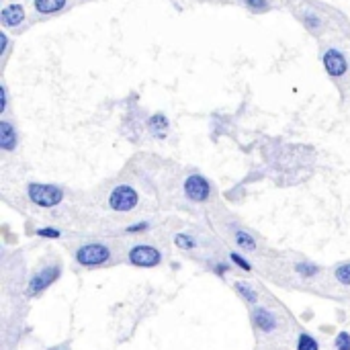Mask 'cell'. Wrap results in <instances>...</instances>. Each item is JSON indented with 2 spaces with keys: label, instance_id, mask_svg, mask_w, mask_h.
<instances>
[{
  "label": "cell",
  "instance_id": "12",
  "mask_svg": "<svg viewBox=\"0 0 350 350\" xmlns=\"http://www.w3.org/2000/svg\"><path fill=\"white\" fill-rule=\"evenodd\" d=\"M147 125H149V127H154V129H166V127H168V121H166L164 115H154L152 119H149Z\"/></svg>",
  "mask_w": 350,
  "mask_h": 350
},
{
  "label": "cell",
  "instance_id": "21",
  "mask_svg": "<svg viewBox=\"0 0 350 350\" xmlns=\"http://www.w3.org/2000/svg\"><path fill=\"white\" fill-rule=\"evenodd\" d=\"M39 236H49V238H58L60 231L58 229H39Z\"/></svg>",
  "mask_w": 350,
  "mask_h": 350
},
{
  "label": "cell",
  "instance_id": "3",
  "mask_svg": "<svg viewBox=\"0 0 350 350\" xmlns=\"http://www.w3.org/2000/svg\"><path fill=\"white\" fill-rule=\"evenodd\" d=\"M76 258H78L80 264H86V266L103 264L109 258V250L105 246H101V244H90V246H84V248L78 250Z\"/></svg>",
  "mask_w": 350,
  "mask_h": 350
},
{
  "label": "cell",
  "instance_id": "13",
  "mask_svg": "<svg viewBox=\"0 0 350 350\" xmlns=\"http://www.w3.org/2000/svg\"><path fill=\"white\" fill-rule=\"evenodd\" d=\"M236 238H238V244H240V246H244V248H248V250H252V248H254V240L250 238L248 234L238 231V236H236Z\"/></svg>",
  "mask_w": 350,
  "mask_h": 350
},
{
  "label": "cell",
  "instance_id": "7",
  "mask_svg": "<svg viewBox=\"0 0 350 350\" xmlns=\"http://www.w3.org/2000/svg\"><path fill=\"white\" fill-rule=\"evenodd\" d=\"M56 277H58V268H45V270H41L37 277H33V281L29 285V293L33 295V293L43 291L45 287H49V283L56 281Z\"/></svg>",
  "mask_w": 350,
  "mask_h": 350
},
{
  "label": "cell",
  "instance_id": "22",
  "mask_svg": "<svg viewBox=\"0 0 350 350\" xmlns=\"http://www.w3.org/2000/svg\"><path fill=\"white\" fill-rule=\"evenodd\" d=\"M5 88H0V111H5V107H7V98H5Z\"/></svg>",
  "mask_w": 350,
  "mask_h": 350
},
{
  "label": "cell",
  "instance_id": "23",
  "mask_svg": "<svg viewBox=\"0 0 350 350\" xmlns=\"http://www.w3.org/2000/svg\"><path fill=\"white\" fill-rule=\"evenodd\" d=\"M299 270H301L303 275H314V273H316L314 268H307V266H299Z\"/></svg>",
  "mask_w": 350,
  "mask_h": 350
},
{
  "label": "cell",
  "instance_id": "17",
  "mask_svg": "<svg viewBox=\"0 0 350 350\" xmlns=\"http://www.w3.org/2000/svg\"><path fill=\"white\" fill-rule=\"evenodd\" d=\"M176 244H178L180 248H192V246H195V242H192L188 236H176Z\"/></svg>",
  "mask_w": 350,
  "mask_h": 350
},
{
  "label": "cell",
  "instance_id": "6",
  "mask_svg": "<svg viewBox=\"0 0 350 350\" xmlns=\"http://www.w3.org/2000/svg\"><path fill=\"white\" fill-rule=\"evenodd\" d=\"M324 66H326V72L330 76H342L348 68L344 56L338 52V49H328L326 56H324Z\"/></svg>",
  "mask_w": 350,
  "mask_h": 350
},
{
  "label": "cell",
  "instance_id": "20",
  "mask_svg": "<svg viewBox=\"0 0 350 350\" xmlns=\"http://www.w3.org/2000/svg\"><path fill=\"white\" fill-rule=\"evenodd\" d=\"M231 260H234V262H238V264H240V266H242L244 270H250V264H248V262H246L244 258H240L238 254H231Z\"/></svg>",
  "mask_w": 350,
  "mask_h": 350
},
{
  "label": "cell",
  "instance_id": "19",
  "mask_svg": "<svg viewBox=\"0 0 350 350\" xmlns=\"http://www.w3.org/2000/svg\"><path fill=\"white\" fill-rule=\"evenodd\" d=\"M240 289H242V293H244V295H246V297L250 299V301H252V303H256V295H254L252 291H250V289H248L246 285H240Z\"/></svg>",
  "mask_w": 350,
  "mask_h": 350
},
{
  "label": "cell",
  "instance_id": "16",
  "mask_svg": "<svg viewBox=\"0 0 350 350\" xmlns=\"http://www.w3.org/2000/svg\"><path fill=\"white\" fill-rule=\"evenodd\" d=\"M258 324H260L262 328H266V330H270V328L275 326V322H273V318H270L268 314H258Z\"/></svg>",
  "mask_w": 350,
  "mask_h": 350
},
{
  "label": "cell",
  "instance_id": "14",
  "mask_svg": "<svg viewBox=\"0 0 350 350\" xmlns=\"http://www.w3.org/2000/svg\"><path fill=\"white\" fill-rule=\"evenodd\" d=\"M336 277H338V281H340V283L350 285V264H346V266L338 268V270H336Z\"/></svg>",
  "mask_w": 350,
  "mask_h": 350
},
{
  "label": "cell",
  "instance_id": "10",
  "mask_svg": "<svg viewBox=\"0 0 350 350\" xmlns=\"http://www.w3.org/2000/svg\"><path fill=\"white\" fill-rule=\"evenodd\" d=\"M66 7V0H35V9L41 15H52Z\"/></svg>",
  "mask_w": 350,
  "mask_h": 350
},
{
  "label": "cell",
  "instance_id": "1",
  "mask_svg": "<svg viewBox=\"0 0 350 350\" xmlns=\"http://www.w3.org/2000/svg\"><path fill=\"white\" fill-rule=\"evenodd\" d=\"M29 197L31 201L41 205V207H54L58 205L62 199H64V192L58 188V186H49V184H31L29 186Z\"/></svg>",
  "mask_w": 350,
  "mask_h": 350
},
{
  "label": "cell",
  "instance_id": "24",
  "mask_svg": "<svg viewBox=\"0 0 350 350\" xmlns=\"http://www.w3.org/2000/svg\"><path fill=\"white\" fill-rule=\"evenodd\" d=\"M143 227H147L145 223H141V225H133V227H129V231H139V229H143Z\"/></svg>",
  "mask_w": 350,
  "mask_h": 350
},
{
  "label": "cell",
  "instance_id": "8",
  "mask_svg": "<svg viewBox=\"0 0 350 350\" xmlns=\"http://www.w3.org/2000/svg\"><path fill=\"white\" fill-rule=\"evenodd\" d=\"M3 25L5 27H17V25H21L23 23V19H25V11H23V7H19V5H11V7H7V9H3Z\"/></svg>",
  "mask_w": 350,
  "mask_h": 350
},
{
  "label": "cell",
  "instance_id": "5",
  "mask_svg": "<svg viewBox=\"0 0 350 350\" xmlns=\"http://www.w3.org/2000/svg\"><path fill=\"white\" fill-rule=\"evenodd\" d=\"M129 258L137 266H156L160 262V252L156 248H149V246H137L131 250Z\"/></svg>",
  "mask_w": 350,
  "mask_h": 350
},
{
  "label": "cell",
  "instance_id": "4",
  "mask_svg": "<svg viewBox=\"0 0 350 350\" xmlns=\"http://www.w3.org/2000/svg\"><path fill=\"white\" fill-rule=\"evenodd\" d=\"M184 192L188 199H192V201H205L209 197V182L203 176L192 174L184 182Z\"/></svg>",
  "mask_w": 350,
  "mask_h": 350
},
{
  "label": "cell",
  "instance_id": "18",
  "mask_svg": "<svg viewBox=\"0 0 350 350\" xmlns=\"http://www.w3.org/2000/svg\"><path fill=\"white\" fill-rule=\"evenodd\" d=\"M248 7H252V9H264L266 7V0H246Z\"/></svg>",
  "mask_w": 350,
  "mask_h": 350
},
{
  "label": "cell",
  "instance_id": "15",
  "mask_svg": "<svg viewBox=\"0 0 350 350\" xmlns=\"http://www.w3.org/2000/svg\"><path fill=\"white\" fill-rule=\"evenodd\" d=\"M336 346H338V350H350V336L348 334H340L338 340H336Z\"/></svg>",
  "mask_w": 350,
  "mask_h": 350
},
{
  "label": "cell",
  "instance_id": "2",
  "mask_svg": "<svg viewBox=\"0 0 350 350\" xmlns=\"http://www.w3.org/2000/svg\"><path fill=\"white\" fill-rule=\"evenodd\" d=\"M109 203L115 211H129L137 205V192L131 188V186H117L113 192H111V199Z\"/></svg>",
  "mask_w": 350,
  "mask_h": 350
},
{
  "label": "cell",
  "instance_id": "9",
  "mask_svg": "<svg viewBox=\"0 0 350 350\" xmlns=\"http://www.w3.org/2000/svg\"><path fill=\"white\" fill-rule=\"evenodd\" d=\"M15 145H17V133H15L13 125L9 121H3L0 123V147L11 152Z\"/></svg>",
  "mask_w": 350,
  "mask_h": 350
},
{
  "label": "cell",
  "instance_id": "11",
  "mask_svg": "<svg viewBox=\"0 0 350 350\" xmlns=\"http://www.w3.org/2000/svg\"><path fill=\"white\" fill-rule=\"evenodd\" d=\"M297 350H318V344H316V340H312L309 336H301V338H299Z\"/></svg>",
  "mask_w": 350,
  "mask_h": 350
}]
</instances>
